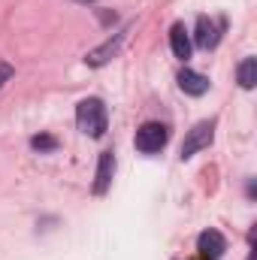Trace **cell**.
<instances>
[{
	"mask_svg": "<svg viewBox=\"0 0 257 260\" xmlns=\"http://www.w3.org/2000/svg\"><path fill=\"white\" fill-rule=\"evenodd\" d=\"M76 124L82 133H88L91 139H100L106 127H109V115H106V106L100 97H85L79 106H76Z\"/></svg>",
	"mask_w": 257,
	"mask_h": 260,
	"instance_id": "1",
	"label": "cell"
},
{
	"mask_svg": "<svg viewBox=\"0 0 257 260\" xmlns=\"http://www.w3.org/2000/svg\"><path fill=\"white\" fill-rule=\"evenodd\" d=\"M133 142H136V148L142 154H154V151H160L170 142V127L160 124V121H145L142 127L136 130V139Z\"/></svg>",
	"mask_w": 257,
	"mask_h": 260,
	"instance_id": "2",
	"label": "cell"
},
{
	"mask_svg": "<svg viewBox=\"0 0 257 260\" xmlns=\"http://www.w3.org/2000/svg\"><path fill=\"white\" fill-rule=\"evenodd\" d=\"M215 118H206V121H200V124H194L188 130V136H185V142H182V160H188L194 157L197 151H203V148H209L212 145V139H215Z\"/></svg>",
	"mask_w": 257,
	"mask_h": 260,
	"instance_id": "3",
	"label": "cell"
},
{
	"mask_svg": "<svg viewBox=\"0 0 257 260\" xmlns=\"http://www.w3.org/2000/svg\"><path fill=\"white\" fill-rule=\"evenodd\" d=\"M221 30H224V18H209V15H200L197 18V34H194V43L200 46V49H215L218 43H221Z\"/></svg>",
	"mask_w": 257,
	"mask_h": 260,
	"instance_id": "4",
	"label": "cell"
},
{
	"mask_svg": "<svg viewBox=\"0 0 257 260\" xmlns=\"http://www.w3.org/2000/svg\"><path fill=\"white\" fill-rule=\"evenodd\" d=\"M124 40H127V27L121 30V34H115V40H106L103 46H97L94 52H88V58H85V64L88 67H103L109 64L118 52H121V46H124Z\"/></svg>",
	"mask_w": 257,
	"mask_h": 260,
	"instance_id": "5",
	"label": "cell"
},
{
	"mask_svg": "<svg viewBox=\"0 0 257 260\" xmlns=\"http://www.w3.org/2000/svg\"><path fill=\"white\" fill-rule=\"evenodd\" d=\"M197 251L203 260H221V254L227 251V242L218 230H203L197 239Z\"/></svg>",
	"mask_w": 257,
	"mask_h": 260,
	"instance_id": "6",
	"label": "cell"
},
{
	"mask_svg": "<svg viewBox=\"0 0 257 260\" xmlns=\"http://www.w3.org/2000/svg\"><path fill=\"white\" fill-rule=\"evenodd\" d=\"M112 176H115V151H100V160H97V176H94V194L103 197L112 185Z\"/></svg>",
	"mask_w": 257,
	"mask_h": 260,
	"instance_id": "7",
	"label": "cell"
},
{
	"mask_svg": "<svg viewBox=\"0 0 257 260\" xmlns=\"http://www.w3.org/2000/svg\"><path fill=\"white\" fill-rule=\"evenodd\" d=\"M170 46H173V55L179 58V61H188L191 58V37H188V30H185V24L182 21H176L173 27H170Z\"/></svg>",
	"mask_w": 257,
	"mask_h": 260,
	"instance_id": "8",
	"label": "cell"
},
{
	"mask_svg": "<svg viewBox=\"0 0 257 260\" xmlns=\"http://www.w3.org/2000/svg\"><path fill=\"white\" fill-rule=\"evenodd\" d=\"M179 88L185 91V94H191V97H203L206 91H209V79L203 76V73H194V70H182L179 73Z\"/></svg>",
	"mask_w": 257,
	"mask_h": 260,
	"instance_id": "9",
	"label": "cell"
},
{
	"mask_svg": "<svg viewBox=\"0 0 257 260\" xmlns=\"http://www.w3.org/2000/svg\"><path fill=\"white\" fill-rule=\"evenodd\" d=\"M239 85L245 88V91H251L257 85V58H245L242 64H239Z\"/></svg>",
	"mask_w": 257,
	"mask_h": 260,
	"instance_id": "10",
	"label": "cell"
},
{
	"mask_svg": "<svg viewBox=\"0 0 257 260\" xmlns=\"http://www.w3.org/2000/svg\"><path fill=\"white\" fill-rule=\"evenodd\" d=\"M30 145H34L37 151H55V148H58V139H55V136H34Z\"/></svg>",
	"mask_w": 257,
	"mask_h": 260,
	"instance_id": "11",
	"label": "cell"
},
{
	"mask_svg": "<svg viewBox=\"0 0 257 260\" xmlns=\"http://www.w3.org/2000/svg\"><path fill=\"white\" fill-rule=\"evenodd\" d=\"M12 73H15V70H12V64H6V61H0V88H3V85H6V82L12 79Z\"/></svg>",
	"mask_w": 257,
	"mask_h": 260,
	"instance_id": "12",
	"label": "cell"
},
{
	"mask_svg": "<svg viewBox=\"0 0 257 260\" xmlns=\"http://www.w3.org/2000/svg\"><path fill=\"white\" fill-rule=\"evenodd\" d=\"M76 3H85V6H91V3H94V0H76Z\"/></svg>",
	"mask_w": 257,
	"mask_h": 260,
	"instance_id": "13",
	"label": "cell"
}]
</instances>
